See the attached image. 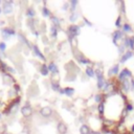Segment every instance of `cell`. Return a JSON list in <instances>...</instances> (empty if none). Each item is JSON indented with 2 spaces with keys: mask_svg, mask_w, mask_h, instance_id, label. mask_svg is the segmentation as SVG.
Here are the masks:
<instances>
[{
  "mask_svg": "<svg viewBox=\"0 0 134 134\" xmlns=\"http://www.w3.org/2000/svg\"><path fill=\"white\" fill-rule=\"evenodd\" d=\"M80 32H81L80 26H77V25H70V26L68 27V30H67L69 41L72 42V38L75 37V36H77V35H80Z\"/></svg>",
  "mask_w": 134,
  "mask_h": 134,
  "instance_id": "obj_1",
  "label": "cell"
},
{
  "mask_svg": "<svg viewBox=\"0 0 134 134\" xmlns=\"http://www.w3.org/2000/svg\"><path fill=\"white\" fill-rule=\"evenodd\" d=\"M130 76H132V72H131L128 68H124V69L121 70V72L118 74V80L122 82L124 80H126V79H128V77H130Z\"/></svg>",
  "mask_w": 134,
  "mask_h": 134,
  "instance_id": "obj_2",
  "label": "cell"
},
{
  "mask_svg": "<svg viewBox=\"0 0 134 134\" xmlns=\"http://www.w3.org/2000/svg\"><path fill=\"white\" fill-rule=\"evenodd\" d=\"M21 113L24 117H29L32 114V109L29 105H25V106L21 107Z\"/></svg>",
  "mask_w": 134,
  "mask_h": 134,
  "instance_id": "obj_3",
  "label": "cell"
},
{
  "mask_svg": "<svg viewBox=\"0 0 134 134\" xmlns=\"http://www.w3.org/2000/svg\"><path fill=\"white\" fill-rule=\"evenodd\" d=\"M1 34H2L3 38L8 39L10 36H14L16 32H15V30H14V29L8 28V27H5V28H2V29H1Z\"/></svg>",
  "mask_w": 134,
  "mask_h": 134,
  "instance_id": "obj_4",
  "label": "cell"
},
{
  "mask_svg": "<svg viewBox=\"0 0 134 134\" xmlns=\"http://www.w3.org/2000/svg\"><path fill=\"white\" fill-rule=\"evenodd\" d=\"M40 114L43 116V117H49L51 114H52V109L50 107H43L41 108L40 110Z\"/></svg>",
  "mask_w": 134,
  "mask_h": 134,
  "instance_id": "obj_5",
  "label": "cell"
},
{
  "mask_svg": "<svg viewBox=\"0 0 134 134\" xmlns=\"http://www.w3.org/2000/svg\"><path fill=\"white\" fill-rule=\"evenodd\" d=\"M13 12V2L12 1H5L3 3V13L9 14Z\"/></svg>",
  "mask_w": 134,
  "mask_h": 134,
  "instance_id": "obj_6",
  "label": "cell"
},
{
  "mask_svg": "<svg viewBox=\"0 0 134 134\" xmlns=\"http://www.w3.org/2000/svg\"><path fill=\"white\" fill-rule=\"evenodd\" d=\"M122 36H124V32L120 31V30H116V31L113 32V43H114V45H117V40L122 38Z\"/></svg>",
  "mask_w": 134,
  "mask_h": 134,
  "instance_id": "obj_7",
  "label": "cell"
},
{
  "mask_svg": "<svg viewBox=\"0 0 134 134\" xmlns=\"http://www.w3.org/2000/svg\"><path fill=\"white\" fill-rule=\"evenodd\" d=\"M57 128H58V131H59L60 134H66V132H67V126L64 122H62V121L59 122L58 126H57Z\"/></svg>",
  "mask_w": 134,
  "mask_h": 134,
  "instance_id": "obj_8",
  "label": "cell"
},
{
  "mask_svg": "<svg viewBox=\"0 0 134 134\" xmlns=\"http://www.w3.org/2000/svg\"><path fill=\"white\" fill-rule=\"evenodd\" d=\"M32 49H34V52H35V54L38 57V58H40L41 60H43V61H45L46 59H45V57H44V54L40 51V49H39V47L37 46V45H34L32 46Z\"/></svg>",
  "mask_w": 134,
  "mask_h": 134,
  "instance_id": "obj_9",
  "label": "cell"
},
{
  "mask_svg": "<svg viewBox=\"0 0 134 134\" xmlns=\"http://www.w3.org/2000/svg\"><path fill=\"white\" fill-rule=\"evenodd\" d=\"M48 70H49L51 73H53V74L59 73V68H58V66H57L53 62H51V63L48 65Z\"/></svg>",
  "mask_w": 134,
  "mask_h": 134,
  "instance_id": "obj_10",
  "label": "cell"
},
{
  "mask_svg": "<svg viewBox=\"0 0 134 134\" xmlns=\"http://www.w3.org/2000/svg\"><path fill=\"white\" fill-rule=\"evenodd\" d=\"M130 86H131V82H129L128 79H126V80L122 81V83H121V88H122L124 91H126V92L129 91V90H130Z\"/></svg>",
  "mask_w": 134,
  "mask_h": 134,
  "instance_id": "obj_11",
  "label": "cell"
},
{
  "mask_svg": "<svg viewBox=\"0 0 134 134\" xmlns=\"http://www.w3.org/2000/svg\"><path fill=\"white\" fill-rule=\"evenodd\" d=\"M105 85H106V82H105L103 75L97 76V88H98V89H104Z\"/></svg>",
  "mask_w": 134,
  "mask_h": 134,
  "instance_id": "obj_12",
  "label": "cell"
},
{
  "mask_svg": "<svg viewBox=\"0 0 134 134\" xmlns=\"http://www.w3.org/2000/svg\"><path fill=\"white\" fill-rule=\"evenodd\" d=\"M133 55V52L132 51H130V50H128V51H126L125 53H124V55L121 57V59H120V62L121 63H125L127 60H129L131 57Z\"/></svg>",
  "mask_w": 134,
  "mask_h": 134,
  "instance_id": "obj_13",
  "label": "cell"
},
{
  "mask_svg": "<svg viewBox=\"0 0 134 134\" xmlns=\"http://www.w3.org/2000/svg\"><path fill=\"white\" fill-rule=\"evenodd\" d=\"M80 134H90V129L87 125H82L80 127Z\"/></svg>",
  "mask_w": 134,
  "mask_h": 134,
  "instance_id": "obj_14",
  "label": "cell"
},
{
  "mask_svg": "<svg viewBox=\"0 0 134 134\" xmlns=\"http://www.w3.org/2000/svg\"><path fill=\"white\" fill-rule=\"evenodd\" d=\"M40 72H41V74L42 75H47L48 74V72H49V70H48V66H46L45 64H43L41 67H40Z\"/></svg>",
  "mask_w": 134,
  "mask_h": 134,
  "instance_id": "obj_15",
  "label": "cell"
},
{
  "mask_svg": "<svg viewBox=\"0 0 134 134\" xmlns=\"http://www.w3.org/2000/svg\"><path fill=\"white\" fill-rule=\"evenodd\" d=\"M64 92H65V94L67 96L71 97L73 95V93H74V89L71 88V87H66V88H64Z\"/></svg>",
  "mask_w": 134,
  "mask_h": 134,
  "instance_id": "obj_16",
  "label": "cell"
},
{
  "mask_svg": "<svg viewBox=\"0 0 134 134\" xmlns=\"http://www.w3.org/2000/svg\"><path fill=\"white\" fill-rule=\"evenodd\" d=\"M86 74H87L89 77H93V76L95 75V71L93 70V68L87 67V68H86Z\"/></svg>",
  "mask_w": 134,
  "mask_h": 134,
  "instance_id": "obj_17",
  "label": "cell"
},
{
  "mask_svg": "<svg viewBox=\"0 0 134 134\" xmlns=\"http://www.w3.org/2000/svg\"><path fill=\"white\" fill-rule=\"evenodd\" d=\"M50 35H51L52 38H55L57 35H58V27H55L54 25H52L50 27Z\"/></svg>",
  "mask_w": 134,
  "mask_h": 134,
  "instance_id": "obj_18",
  "label": "cell"
},
{
  "mask_svg": "<svg viewBox=\"0 0 134 134\" xmlns=\"http://www.w3.org/2000/svg\"><path fill=\"white\" fill-rule=\"evenodd\" d=\"M118 71H119V66H118V64H116V65H114V66L111 68V70L109 71V73L117 74V73H118Z\"/></svg>",
  "mask_w": 134,
  "mask_h": 134,
  "instance_id": "obj_19",
  "label": "cell"
},
{
  "mask_svg": "<svg viewBox=\"0 0 134 134\" xmlns=\"http://www.w3.org/2000/svg\"><path fill=\"white\" fill-rule=\"evenodd\" d=\"M77 59H79V61H80L81 63H83V64H90V63H91L89 60H87V59L84 58L83 55H77Z\"/></svg>",
  "mask_w": 134,
  "mask_h": 134,
  "instance_id": "obj_20",
  "label": "cell"
},
{
  "mask_svg": "<svg viewBox=\"0 0 134 134\" xmlns=\"http://www.w3.org/2000/svg\"><path fill=\"white\" fill-rule=\"evenodd\" d=\"M51 21H52V23H53V25L55 26V27H59L60 26V20H59V18H57V17H51Z\"/></svg>",
  "mask_w": 134,
  "mask_h": 134,
  "instance_id": "obj_21",
  "label": "cell"
},
{
  "mask_svg": "<svg viewBox=\"0 0 134 134\" xmlns=\"http://www.w3.org/2000/svg\"><path fill=\"white\" fill-rule=\"evenodd\" d=\"M122 29H124V31H125V32H130V31L132 30V28H131L130 24H128V23H126V24H124V25H122Z\"/></svg>",
  "mask_w": 134,
  "mask_h": 134,
  "instance_id": "obj_22",
  "label": "cell"
},
{
  "mask_svg": "<svg viewBox=\"0 0 134 134\" xmlns=\"http://www.w3.org/2000/svg\"><path fill=\"white\" fill-rule=\"evenodd\" d=\"M51 88H52V90H54V91H59V90L61 89L59 83H55V82H52V83H51Z\"/></svg>",
  "mask_w": 134,
  "mask_h": 134,
  "instance_id": "obj_23",
  "label": "cell"
},
{
  "mask_svg": "<svg viewBox=\"0 0 134 134\" xmlns=\"http://www.w3.org/2000/svg\"><path fill=\"white\" fill-rule=\"evenodd\" d=\"M42 14H43L45 17H49V16H50V10H49L47 7L44 6V7L42 8Z\"/></svg>",
  "mask_w": 134,
  "mask_h": 134,
  "instance_id": "obj_24",
  "label": "cell"
},
{
  "mask_svg": "<svg viewBox=\"0 0 134 134\" xmlns=\"http://www.w3.org/2000/svg\"><path fill=\"white\" fill-rule=\"evenodd\" d=\"M26 15H27L29 18H32V17L36 15V13H35V10H34L32 8H28L27 12H26Z\"/></svg>",
  "mask_w": 134,
  "mask_h": 134,
  "instance_id": "obj_25",
  "label": "cell"
},
{
  "mask_svg": "<svg viewBox=\"0 0 134 134\" xmlns=\"http://www.w3.org/2000/svg\"><path fill=\"white\" fill-rule=\"evenodd\" d=\"M129 47L131 49H134V36L129 38Z\"/></svg>",
  "mask_w": 134,
  "mask_h": 134,
  "instance_id": "obj_26",
  "label": "cell"
},
{
  "mask_svg": "<svg viewBox=\"0 0 134 134\" xmlns=\"http://www.w3.org/2000/svg\"><path fill=\"white\" fill-rule=\"evenodd\" d=\"M70 5H71V10L74 12L75 6L77 5V1H76V0H71V1H70Z\"/></svg>",
  "mask_w": 134,
  "mask_h": 134,
  "instance_id": "obj_27",
  "label": "cell"
},
{
  "mask_svg": "<svg viewBox=\"0 0 134 134\" xmlns=\"http://www.w3.org/2000/svg\"><path fill=\"white\" fill-rule=\"evenodd\" d=\"M121 17H118L117 19H116V21H115V26L117 27V28H119V27H121Z\"/></svg>",
  "mask_w": 134,
  "mask_h": 134,
  "instance_id": "obj_28",
  "label": "cell"
},
{
  "mask_svg": "<svg viewBox=\"0 0 134 134\" xmlns=\"http://www.w3.org/2000/svg\"><path fill=\"white\" fill-rule=\"evenodd\" d=\"M76 19H77V15H76L75 13H72V14L70 15V18H69V20H70L71 22H74Z\"/></svg>",
  "mask_w": 134,
  "mask_h": 134,
  "instance_id": "obj_29",
  "label": "cell"
},
{
  "mask_svg": "<svg viewBox=\"0 0 134 134\" xmlns=\"http://www.w3.org/2000/svg\"><path fill=\"white\" fill-rule=\"evenodd\" d=\"M94 98H95V102H96V103L100 104V102H102V98H103V96H102L100 94H96Z\"/></svg>",
  "mask_w": 134,
  "mask_h": 134,
  "instance_id": "obj_30",
  "label": "cell"
},
{
  "mask_svg": "<svg viewBox=\"0 0 134 134\" xmlns=\"http://www.w3.org/2000/svg\"><path fill=\"white\" fill-rule=\"evenodd\" d=\"M19 39H20V40H22V41H23V42H24V43H25L27 46H30V45H29V43H28V41H27V40H26V39H25V38H24L22 35H19Z\"/></svg>",
  "mask_w": 134,
  "mask_h": 134,
  "instance_id": "obj_31",
  "label": "cell"
},
{
  "mask_svg": "<svg viewBox=\"0 0 134 134\" xmlns=\"http://www.w3.org/2000/svg\"><path fill=\"white\" fill-rule=\"evenodd\" d=\"M97 110H98V112H99L100 114H102V113H104V104H103V103H100V104L98 105Z\"/></svg>",
  "mask_w": 134,
  "mask_h": 134,
  "instance_id": "obj_32",
  "label": "cell"
},
{
  "mask_svg": "<svg viewBox=\"0 0 134 134\" xmlns=\"http://www.w3.org/2000/svg\"><path fill=\"white\" fill-rule=\"evenodd\" d=\"M5 48H6V44H5L4 42H1V43H0V50H1V51H4Z\"/></svg>",
  "mask_w": 134,
  "mask_h": 134,
  "instance_id": "obj_33",
  "label": "cell"
},
{
  "mask_svg": "<svg viewBox=\"0 0 134 134\" xmlns=\"http://www.w3.org/2000/svg\"><path fill=\"white\" fill-rule=\"evenodd\" d=\"M110 88H111V84L106 83V85H105V87H104V90H105V91H108V90H110Z\"/></svg>",
  "mask_w": 134,
  "mask_h": 134,
  "instance_id": "obj_34",
  "label": "cell"
},
{
  "mask_svg": "<svg viewBox=\"0 0 134 134\" xmlns=\"http://www.w3.org/2000/svg\"><path fill=\"white\" fill-rule=\"evenodd\" d=\"M133 110V106L131 104H128L127 105V111H132Z\"/></svg>",
  "mask_w": 134,
  "mask_h": 134,
  "instance_id": "obj_35",
  "label": "cell"
},
{
  "mask_svg": "<svg viewBox=\"0 0 134 134\" xmlns=\"http://www.w3.org/2000/svg\"><path fill=\"white\" fill-rule=\"evenodd\" d=\"M125 46L126 47H129V38H126V40H125Z\"/></svg>",
  "mask_w": 134,
  "mask_h": 134,
  "instance_id": "obj_36",
  "label": "cell"
},
{
  "mask_svg": "<svg viewBox=\"0 0 134 134\" xmlns=\"http://www.w3.org/2000/svg\"><path fill=\"white\" fill-rule=\"evenodd\" d=\"M6 70H7V71H9V72H15V69H13L12 67H7V68H6Z\"/></svg>",
  "mask_w": 134,
  "mask_h": 134,
  "instance_id": "obj_37",
  "label": "cell"
},
{
  "mask_svg": "<svg viewBox=\"0 0 134 134\" xmlns=\"http://www.w3.org/2000/svg\"><path fill=\"white\" fill-rule=\"evenodd\" d=\"M84 21H85V22H86V23H87V24H88L89 26H92V24H91V23H90V22H89V21H88V20H87L86 18H84Z\"/></svg>",
  "mask_w": 134,
  "mask_h": 134,
  "instance_id": "obj_38",
  "label": "cell"
},
{
  "mask_svg": "<svg viewBox=\"0 0 134 134\" xmlns=\"http://www.w3.org/2000/svg\"><path fill=\"white\" fill-rule=\"evenodd\" d=\"M59 92H60V94H65V92H64V89H62V88L59 90Z\"/></svg>",
  "mask_w": 134,
  "mask_h": 134,
  "instance_id": "obj_39",
  "label": "cell"
},
{
  "mask_svg": "<svg viewBox=\"0 0 134 134\" xmlns=\"http://www.w3.org/2000/svg\"><path fill=\"white\" fill-rule=\"evenodd\" d=\"M68 6H69V5H68L67 3H65V4L63 5V8H64V9H66V8H68Z\"/></svg>",
  "mask_w": 134,
  "mask_h": 134,
  "instance_id": "obj_40",
  "label": "cell"
},
{
  "mask_svg": "<svg viewBox=\"0 0 134 134\" xmlns=\"http://www.w3.org/2000/svg\"><path fill=\"white\" fill-rule=\"evenodd\" d=\"M90 134H100V133L99 132H95V131H91Z\"/></svg>",
  "mask_w": 134,
  "mask_h": 134,
  "instance_id": "obj_41",
  "label": "cell"
},
{
  "mask_svg": "<svg viewBox=\"0 0 134 134\" xmlns=\"http://www.w3.org/2000/svg\"><path fill=\"white\" fill-rule=\"evenodd\" d=\"M131 86H132V88L134 89V80H132V81H131Z\"/></svg>",
  "mask_w": 134,
  "mask_h": 134,
  "instance_id": "obj_42",
  "label": "cell"
},
{
  "mask_svg": "<svg viewBox=\"0 0 134 134\" xmlns=\"http://www.w3.org/2000/svg\"><path fill=\"white\" fill-rule=\"evenodd\" d=\"M132 131H133V132H134V125H133V126H132Z\"/></svg>",
  "mask_w": 134,
  "mask_h": 134,
  "instance_id": "obj_43",
  "label": "cell"
},
{
  "mask_svg": "<svg viewBox=\"0 0 134 134\" xmlns=\"http://www.w3.org/2000/svg\"><path fill=\"white\" fill-rule=\"evenodd\" d=\"M4 134H9V133H4Z\"/></svg>",
  "mask_w": 134,
  "mask_h": 134,
  "instance_id": "obj_44",
  "label": "cell"
},
{
  "mask_svg": "<svg viewBox=\"0 0 134 134\" xmlns=\"http://www.w3.org/2000/svg\"><path fill=\"white\" fill-rule=\"evenodd\" d=\"M0 118H1V114H0Z\"/></svg>",
  "mask_w": 134,
  "mask_h": 134,
  "instance_id": "obj_45",
  "label": "cell"
},
{
  "mask_svg": "<svg viewBox=\"0 0 134 134\" xmlns=\"http://www.w3.org/2000/svg\"><path fill=\"white\" fill-rule=\"evenodd\" d=\"M0 13H1V8H0Z\"/></svg>",
  "mask_w": 134,
  "mask_h": 134,
  "instance_id": "obj_46",
  "label": "cell"
}]
</instances>
